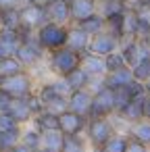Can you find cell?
Listing matches in <instances>:
<instances>
[{"instance_id": "obj_1", "label": "cell", "mask_w": 150, "mask_h": 152, "mask_svg": "<svg viewBox=\"0 0 150 152\" xmlns=\"http://www.w3.org/2000/svg\"><path fill=\"white\" fill-rule=\"evenodd\" d=\"M81 65V54L73 52L71 48L63 46L59 50H52L46 54V67L52 77H67L71 71H75Z\"/></svg>"}, {"instance_id": "obj_2", "label": "cell", "mask_w": 150, "mask_h": 152, "mask_svg": "<svg viewBox=\"0 0 150 152\" xmlns=\"http://www.w3.org/2000/svg\"><path fill=\"white\" fill-rule=\"evenodd\" d=\"M67 34H69V25H61V23H52V21H46L42 27L36 29L38 44L44 48L46 54L67 46Z\"/></svg>"}, {"instance_id": "obj_3", "label": "cell", "mask_w": 150, "mask_h": 152, "mask_svg": "<svg viewBox=\"0 0 150 152\" xmlns=\"http://www.w3.org/2000/svg\"><path fill=\"white\" fill-rule=\"evenodd\" d=\"M36 79L31 77L29 71H21L17 75H11V77H2L0 81V90H2L7 96H11L13 100H23L27 98L31 92H36Z\"/></svg>"}, {"instance_id": "obj_4", "label": "cell", "mask_w": 150, "mask_h": 152, "mask_svg": "<svg viewBox=\"0 0 150 152\" xmlns=\"http://www.w3.org/2000/svg\"><path fill=\"white\" fill-rule=\"evenodd\" d=\"M115 131L117 129H115V123H113L110 117H90L83 135H86L90 148L92 150H98Z\"/></svg>"}, {"instance_id": "obj_5", "label": "cell", "mask_w": 150, "mask_h": 152, "mask_svg": "<svg viewBox=\"0 0 150 152\" xmlns=\"http://www.w3.org/2000/svg\"><path fill=\"white\" fill-rule=\"evenodd\" d=\"M113 115H115V94H113V90L100 88V90L92 92L90 117H113Z\"/></svg>"}, {"instance_id": "obj_6", "label": "cell", "mask_w": 150, "mask_h": 152, "mask_svg": "<svg viewBox=\"0 0 150 152\" xmlns=\"http://www.w3.org/2000/svg\"><path fill=\"white\" fill-rule=\"evenodd\" d=\"M119 52L123 54L127 67H133V65L140 63L142 58L150 56V48L146 46L144 40H138V38H125V40H121Z\"/></svg>"}, {"instance_id": "obj_7", "label": "cell", "mask_w": 150, "mask_h": 152, "mask_svg": "<svg viewBox=\"0 0 150 152\" xmlns=\"http://www.w3.org/2000/svg\"><path fill=\"white\" fill-rule=\"evenodd\" d=\"M119 46H121V40H119L117 36H113L110 31L104 29V31H100V34H96V36L90 38L88 52H92V54H96V56H106V54L119 50Z\"/></svg>"}, {"instance_id": "obj_8", "label": "cell", "mask_w": 150, "mask_h": 152, "mask_svg": "<svg viewBox=\"0 0 150 152\" xmlns=\"http://www.w3.org/2000/svg\"><path fill=\"white\" fill-rule=\"evenodd\" d=\"M19 11H21V27L38 29V27H42V25L48 21L46 7H44L42 2H36V4H23V7H19Z\"/></svg>"}, {"instance_id": "obj_9", "label": "cell", "mask_w": 150, "mask_h": 152, "mask_svg": "<svg viewBox=\"0 0 150 152\" xmlns=\"http://www.w3.org/2000/svg\"><path fill=\"white\" fill-rule=\"evenodd\" d=\"M86 125H88V119L77 113H71L69 108L59 115V129L63 135H83Z\"/></svg>"}, {"instance_id": "obj_10", "label": "cell", "mask_w": 150, "mask_h": 152, "mask_svg": "<svg viewBox=\"0 0 150 152\" xmlns=\"http://www.w3.org/2000/svg\"><path fill=\"white\" fill-rule=\"evenodd\" d=\"M67 106L71 113H77L81 117H90V108H92V92L86 90H73L67 98Z\"/></svg>"}, {"instance_id": "obj_11", "label": "cell", "mask_w": 150, "mask_h": 152, "mask_svg": "<svg viewBox=\"0 0 150 152\" xmlns=\"http://www.w3.org/2000/svg\"><path fill=\"white\" fill-rule=\"evenodd\" d=\"M19 46H21L19 29H7V27L0 29V58L15 56Z\"/></svg>"}, {"instance_id": "obj_12", "label": "cell", "mask_w": 150, "mask_h": 152, "mask_svg": "<svg viewBox=\"0 0 150 152\" xmlns=\"http://www.w3.org/2000/svg\"><path fill=\"white\" fill-rule=\"evenodd\" d=\"M71 23H79L98 13V0H71Z\"/></svg>"}, {"instance_id": "obj_13", "label": "cell", "mask_w": 150, "mask_h": 152, "mask_svg": "<svg viewBox=\"0 0 150 152\" xmlns=\"http://www.w3.org/2000/svg\"><path fill=\"white\" fill-rule=\"evenodd\" d=\"M44 7H46L48 21L61 23V25H71V9H69L67 0H54V2L44 4Z\"/></svg>"}, {"instance_id": "obj_14", "label": "cell", "mask_w": 150, "mask_h": 152, "mask_svg": "<svg viewBox=\"0 0 150 152\" xmlns=\"http://www.w3.org/2000/svg\"><path fill=\"white\" fill-rule=\"evenodd\" d=\"M88 44H90V36L75 23L69 25V34H67V48H71L77 54L88 52Z\"/></svg>"}, {"instance_id": "obj_15", "label": "cell", "mask_w": 150, "mask_h": 152, "mask_svg": "<svg viewBox=\"0 0 150 152\" xmlns=\"http://www.w3.org/2000/svg\"><path fill=\"white\" fill-rule=\"evenodd\" d=\"M88 75L90 79H96V77H104L106 75V67H104V56H96L92 52H83L81 54V65H79Z\"/></svg>"}, {"instance_id": "obj_16", "label": "cell", "mask_w": 150, "mask_h": 152, "mask_svg": "<svg viewBox=\"0 0 150 152\" xmlns=\"http://www.w3.org/2000/svg\"><path fill=\"white\" fill-rule=\"evenodd\" d=\"M102 81H104V88H108V90L125 88L127 83H131V81H133L131 67H123V69H117V71H113V73H106Z\"/></svg>"}, {"instance_id": "obj_17", "label": "cell", "mask_w": 150, "mask_h": 152, "mask_svg": "<svg viewBox=\"0 0 150 152\" xmlns=\"http://www.w3.org/2000/svg\"><path fill=\"white\" fill-rule=\"evenodd\" d=\"M142 102H144V98H135V100H131L127 106H123L121 110H117V113H115V117H119V119H121L123 123H127V125H131V123H135V121L144 119Z\"/></svg>"}, {"instance_id": "obj_18", "label": "cell", "mask_w": 150, "mask_h": 152, "mask_svg": "<svg viewBox=\"0 0 150 152\" xmlns=\"http://www.w3.org/2000/svg\"><path fill=\"white\" fill-rule=\"evenodd\" d=\"M63 142H65V135L61 133V129L44 131L40 140V152H61Z\"/></svg>"}, {"instance_id": "obj_19", "label": "cell", "mask_w": 150, "mask_h": 152, "mask_svg": "<svg viewBox=\"0 0 150 152\" xmlns=\"http://www.w3.org/2000/svg\"><path fill=\"white\" fill-rule=\"evenodd\" d=\"M125 133H127V137L138 140V142H142V144H146L150 148V121L148 119H140V121L127 125Z\"/></svg>"}, {"instance_id": "obj_20", "label": "cell", "mask_w": 150, "mask_h": 152, "mask_svg": "<svg viewBox=\"0 0 150 152\" xmlns=\"http://www.w3.org/2000/svg\"><path fill=\"white\" fill-rule=\"evenodd\" d=\"M31 125H34L40 133L59 129V115H54V113H50V110H42V113H38V115L31 119Z\"/></svg>"}, {"instance_id": "obj_21", "label": "cell", "mask_w": 150, "mask_h": 152, "mask_svg": "<svg viewBox=\"0 0 150 152\" xmlns=\"http://www.w3.org/2000/svg\"><path fill=\"white\" fill-rule=\"evenodd\" d=\"M127 133H121V131H115L100 148L98 152H127Z\"/></svg>"}, {"instance_id": "obj_22", "label": "cell", "mask_w": 150, "mask_h": 152, "mask_svg": "<svg viewBox=\"0 0 150 152\" xmlns=\"http://www.w3.org/2000/svg\"><path fill=\"white\" fill-rule=\"evenodd\" d=\"M75 25H79V27H81L90 38L106 29V21H104V17H102L100 13H96V15H92V17H88V19H83V21L75 23Z\"/></svg>"}, {"instance_id": "obj_23", "label": "cell", "mask_w": 150, "mask_h": 152, "mask_svg": "<svg viewBox=\"0 0 150 152\" xmlns=\"http://www.w3.org/2000/svg\"><path fill=\"white\" fill-rule=\"evenodd\" d=\"M9 113L15 117V121H17L19 125H27V123H31V119H34V115H31L29 106L25 104V100H13Z\"/></svg>"}, {"instance_id": "obj_24", "label": "cell", "mask_w": 150, "mask_h": 152, "mask_svg": "<svg viewBox=\"0 0 150 152\" xmlns=\"http://www.w3.org/2000/svg\"><path fill=\"white\" fill-rule=\"evenodd\" d=\"M40 140H42V133H40L31 123H27V125L21 127V144H25V146L31 148L34 152L40 150Z\"/></svg>"}, {"instance_id": "obj_25", "label": "cell", "mask_w": 150, "mask_h": 152, "mask_svg": "<svg viewBox=\"0 0 150 152\" xmlns=\"http://www.w3.org/2000/svg\"><path fill=\"white\" fill-rule=\"evenodd\" d=\"M61 152H90V144L86 135H65Z\"/></svg>"}, {"instance_id": "obj_26", "label": "cell", "mask_w": 150, "mask_h": 152, "mask_svg": "<svg viewBox=\"0 0 150 152\" xmlns=\"http://www.w3.org/2000/svg\"><path fill=\"white\" fill-rule=\"evenodd\" d=\"M65 79H67V83H69L71 92H73V90H86V88L90 86V75H88L81 67H77L75 71H71Z\"/></svg>"}, {"instance_id": "obj_27", "label": "cell", "mask_w": 150, "mask_h": 152, "mask_svg": "<svg viewBox=\"0 0 150 152\" xmlns=\"http://www.w3.org/2000/svg\"><path fill=\"white\" fill-rule=\"evenodd\" d=\"M19 142H21V127L0 131V152L11 150V148H13V146H17Z\"/></svg>"}, {"instance_id": "obj_28", "label": "cell", "mask_w": 150, "mask_h": 152, "mask_svg": "<svg viewBox=\"0 0 150 152\" xmlns=\"http://www.w3.org/2000/svg\"><path fill=\"white\" fill-rule=\"evenodd\" d=\"M25 71L23 65L17 61V56H7V58H0V77H11Z\"/></svg>"}, {"instance_id": "obj_29", "label": "cell", "mask_w": 150, "mask_h": 152, "mask_svg": "<svg viewBox=\"0 0 150 152\" xmlns=\"http://www.w3.org/2000/svg\"><path fill=\"white\" fill-rule=\"evenodd\" d=\"M2 27H7V29H19L21 27V11H19V7L2 9Z\"/></svg>"}, {"instance_id": "obj_30", "label": "cell", "mask_w": 150, "mask_h": 152, "mask_svg": "<svg viewBox=\"0 0 150 152\" xmlns=\"http://www.w3.org/2000/svg\"><path fill=\"white\" fill-rule=\"evenodd\" d=\"M98 13L106 19V17L125 13V4H123V0H106V2H98Z\"/></svg>"}, {"instance_id": "obj_31", "label": "cell", "mask_w": 150, "mask_h": 152, "mask_svg": "<svg viewBox=\"0 0 150 152\" xmlns=\"http://www.w3.org/2000/svg\"><path fill=\"white\" fill-rule=\"evenodd\" d=\"M131 73H133V79L135 81H146L148 77H150V56H146V58H142L140 63H135L133 67H131Z\"/></svg>"}, {"instance_id": "obj_32", "label": "cell", "mask_w": 150, "mask_h": 152, "mask_svg": "<svg viewBox=\"0 0 150 152\" xmlns=\"http://www.w3.org/2000/svg\"><path fill=\"white\" fill-rule=\"evenodd\" d=\"M104 67H106V73H113V71L123 69V67H127V65H125L123 54H121L119 50H115V52H110V54L104 56Z\"/></svg>"}, {"instance_id": "obj_33", "label": "cell", "mask_w": 150, "mask_h": 152, "mask_svg": "<svg viewBox=\"0 0 150 152\" xmlns=\"http://www.w3.org/2000/svg\"><path fill=\"white\" fill-rule=\"evenodd\" d=\"M23 100H25V104L29 106V110H31V115H34V117H36L38 113L46 110V108H44V104H42V100H40V96H38L36 92H31V94H29L27 98H23Z\"/></svg>"}, {"instance_id": "obj_34", "label": "cell", "mask_w": 150, "mask_h": 152, "mask_svg": "<svg viewBox=\"0 0 150 152\" xmlns=\"http://www.w3.org/2000/svg\"><path fill=\"white\" fill-rule=\"evenodd\" d=\"M17 127H23V125H19L9 110L0 113V131H4V129H17Z\"/></svg>"}, {"instance_id": "obj_35", "label": "cell", "mask_w": 150, "mask_h": 152, "mask_svg": "<svg viewBox=\"0 0 150 152\" xmlns=\"http://www.w3.org/2000/svg\"><path fill=\"white\" fill-rule=\"evenodd\" d=\"M50 83H52V88H54V90H56L61 96L69 98L71 88H69V83H67V79H65V77H50Z\"/></svg>"}, {"instance_id": "obj_36", "label": "cell", "mask_w": 150, "mask_h": 152, "mask_svg": "<svg viewBox=\"0 0 150 152\" xmlns=\"http://www.w3.org/2000/svg\"><path fill=\"white\" fill-rule=\"evenodd\" d=\"M127 152H150V148L146 146V144H142V142H138V140H127Z\"/></svg>"}, {"instance_id": "obj_37", "label": "cell", "mask_w": 150, "mask_h": 152, "mask_svg": "<svg viewBox=\"0 0 150 152\" xmlns=\"http://www.w3.org/2000/svg\"><path fill=\"white\" fill-rule=\"evenodd\" d=\"M11 104H13V98H11V96H7L2 90H0V113H2V110H9V108H11Z\"/></svg>"}, {"instance_id": "obj_38", "label": "cell", "mask_w": 150, "mask_h": 152, "mask_svg": "<svg viewBox=\"0 0 150 152\" xmlns=\"http://www.w3.org/2000/svg\"><path fill=\"white\" fill-rule=\"evenodd\" d=\"M142 110H144V119L150 121V96L146 94L144 96V102H142Z\"/></svg>"}, {"instance_id": "obj_39", "label": "cell", "mask_w": 150, "mask_h": 152, "mask_svg": "<svg viewBox=\"0 0 150 152\" xmlns=\"http://www.w3.org/2000/svg\"><path fill=\"white\" fill-rule=\"evenodd\" d=\"M11 7H19V0H0V9H11Z\"/></svg>"}, {"instance_id": "obj_40", "label": "cell", "mask_w": 150, "mask_h": 152, "mask_svg": "<svg viewBox=\"0 0 150 152\" xmlns=\"http://www.w3.org/2000/svg\"><path fill=\"white\" fill-rule=\"evenodd\" d=\"M36 2H40V0H19V7H23V4H36Z\"/></svg>"}, {"instance_id": "obj_41", "label": "cell", "mask_w": 150, "mask_h": 152, "mask_svg": "<svg viewBox=\"0 0 150 152\" xmlns=\"http://www.w3.org/2000/svg\"><path fill=\"white\" fill-rule=\"evenodd\" d=\"M144 90H146V94L150 96V77H148V79L144 81Z\"/></svg>"}, {"instance_id": "obj_42", "label": "cell", "mask_w": 150, "mask_h": 152, "mask_svg": "<svg viewBox=\"0 0 150 152\" xmlns=\"http://www.w3.org/2000/svg\"><path fill=\"white\" fill-rule=\"evenodd\" d=\"M144 42H146V46H148V48H150V34H148V36H146V38H144Z\"/></svg>"}, {"instance_id": "obj_43", "label": "cell", "mask_w": 150, "mask_h": 152, "mask_svg": "<svg viewBox=\"0 0 150 152\" xmlns=\"http://www.w3.org/2000/svg\"><path fill=\"white\" fill-rule=\"evenodd\" d=\"M42 4H50V2H54V0H40Z\"/></svg>"}, {"instance_id": "obj_44", "label": "cell", "mask_w": 150, "mask_h": 152, "mask_svg": "<svg viewBox=\"0 0 150 152\" xmlns=\"http://www.w3.org/2000/svg\"><path fill=\"white\" fill-rule=\"evenodd\" d=\"M0 29H2V9H0Z\"/></svg>"}, {"instance_id": "obj_45", "label": "cell", "mask_w": 150, "mask_h": 152, "mask_svg": "<svg viewBox=\"0 0 150 152\" xmlns=\"http://www.w3.org/2000/svg\"><path fill=\"white\" fill-rule=\"evenodd\" d=\"M146 4H148V7H150V0H146Z\"/></svg>"}, {"instance_id": "obj_46", "label": "cell", "mask_w": 150, "mask_h": 152, "mask_svg": "<svg viewBox=\"0 0 150 152\" xmlns=\"http://www.w3.org/2000/svg\"><path fill=\"white\" fill-rule=\"evenodd\" d=\"M98 2H106V0H98Z\"/></svg>"}, {"instance_id": "obj_47", "label": "cell", "mask_w": 150, "mask_h": 152, "mask_svg": "<svg viewBox=\"0 0 150 152\" xmlns=\"http://www.w3.org/2000/svg\"><path fill=\"white\" fill-rule=\"evenodd\" d=\"M67 2H71V0H67Z\"/></svg>"}, {"instance_id": "obj_48", "label": "cell", "mask_w": 150, "mask_h": 152, "mask_svg": "<svg viewBox=\"0 0 150 152\" xmlns=\"http://www.w3.org/2000/svg\"><path fill=\"white\" fill-rule=\"evenodd\" d=\"M0 81H2V77H0Z\"/></svg>"}, {"instance_id": "obj_49", "label": "cell", "mask_w": 150, "mask_h": 152, "mask_svg": "<svg viewBox=\"0 0 150 152\" xmlns=\"http://www.w3.org/2000/svg\"><path fill=\"white\" fill-rule=\"evenodd\" d=\"M38 152H40V150H38Z\"/></svg>"}]
</instances>
